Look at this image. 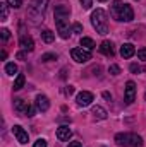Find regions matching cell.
Here are the masks:
<instances>
[{
  "mask_svg": "<svg viewBox=\"0 0 146 147\" xmlns=\"http://www.w3.org/2000/svg\"><path fill=\"white\" fill-rule=\"evenodd\" d=\"M69 14H71V9L67 5H55V10H53V17H55V26H57V31L60 38L67 39L71 31L69 29Z\"/></svg>",
  "mask_w": 146,
  "mask_h": 147,
  "instance_id": "6da1fadb",
  "label": "cell"
},
{
  "mask_svg": "<svg viewBox=\"0 0 146 147\" xmlns=\"http://www.w3.org/2000/svg\"><path fill=\"white\" fill-rule=\"evenodd\" d=\"M91 24L96 29V33H100V34L108 33V21H107V14H105L103 9H96L91 14Z\"/></svg>",
  "mask_w": 146,
  "mask_h": 147,
  "instance_id": "7a4b0ae2",
  "label": "cell"
},
{
  "mask_svg": "<svg viewBox=\"0 0 146 147\" xmlns=\"http://www.w3.org/2000/svg\"><path fill=\"white\" fill-rule=\"evenodd\" d=\"M115 142L120 147H143V139L138 134H129V132L117 134L115 135Z\"/></svg>",
  "mask_w": 146,
  "mask_h": 147,
  "instance_id": "3957f363",
  "label": "cell"
},
{
  "mask_svg": "<svg viewBox=\"0 0 146 147\" xmlns=\"http://www.w3.org/2000/svg\"><path fill=\"white\" fill-rule=\"evenodd\" d=\"M46 5H48V0H31L29 3V10H28V17L36 24L38 21L43 19V14L46 10Z\"/></svg>",
  "mask_w": 146,
  "mask_h": 147,
  "instance_id": "277c9868",
  "label": "cell"
},
{
  "mask_svg": "<svg viewBox=\"0 0 146 147\" xmlns=\"http://www.w3.org/2000/svg\"><path fill=\"white\" fill-rule=\"evenodd\" d=\"M14 110L23 113V115H26V116H33L35 115V108L28 101H24V99H14Z\"/></svg>",
  "mask_w": 146,
  "mask_h": 147,
  "instance_id": "5b68a950",
  "label": "cell"
},
{
  "mask_svg": "<svg viewBox=\"0 0 146 147\" xmlns=\"http://www.w3.org/2000/svg\"><path fill=\"white\" fill-rule=\"evenodd\" d=\"M71 55H72V60H76L77 63H86V62L91 60V53L86 48H74L71 51Z\"/></svg>",
  "mask_w": 146,
  "mask_h": 147,
  "instance_id": "8992f818",
  "label": "cell"
},
{
  "mask_svg": "<svg viewBox=\"0 0 146 147\" xmlns=\"http://www.w3.org/2000/svg\"><path fill=\"white\" fill-rule=\"evenodd\" d=\"M132 19H134V10H132V7L127 5V3H122V7H120V14H119V21H126V22H129V21H132Z\"/></svg>",
  "mask_w": 146,
  "mask_h": 147,
  "instance_id": "52a82bcc",
  "label": "cell"
},
{
  "mask_svg": "<svg viewBox=\"0 0 146 147\" xmlns=\"http://www.w3.org/2000/svg\"><path fill=\"white\" fill-rule=\"evenodd\" d=\"M76 101H77V106L86 108V106H89V105L93 103V94H91V92H88V91H83V92H79V94H77Z\"/></svg>",
  "mask_w": 146,
  "mask_h": 147,
  "instance_id": "ba28073f",
  "label": "cell"
},
{
  "mask_svg": "<svg viewBox=\"0 0 146 147\" xmlns=\"http://www.w3.org/2000/svg\"><path fill=\"white\" fill-rule=\"evenodd\" d=\"M12 134L16 135V139H17V142H21V144H28V140H29V135H28V132L21 127V125H14L12 127Z\"/></svg>",
  "mask_w": 146,
  "mask_h": 147,
  "instance_id": "9c48e42d",
  "label": "cell"
},
{
  "mask_svg": "<svg viewBox=\"0 0 146 147\" xmlns=\"http://www.w3.org/2000/svg\"><path fill=\"white\" fill-rule=\"evenodd\" d=\"M134 98H136V84H134L132 80H129V82L126 84L124 99H126V103H127V105H131V103L134 101Z\"/></svg>",
  "mask_w": 146,
  "mask_h": 147,
  "instance_id": "30bf717a",
  "label": "cell"
},
{
  "mask_svg": "<svg viewBox=\"0 0 146 147\" xmlns=\"http://www.w3.org/2000/svg\"><path fill=\"white\" fill-rule=\"evenodd\" d=\"M71 137H72V130L69 128V125H62V127L57 128V139H59V140L65 142V140H69Z\"/></svg>",
  "mask_w": 146,
  "mask_h": 147,
  "instance_id": "8fae6325",
  "label": "cell"
},
{
  "mask_svg": "<svg viewBox=\"0 0 146 147\" xmlns=\"http://www.w3.org/2000/svg\"><path fill=\"white\" fill-rule=\"evenodd\" d=\"M19 46H21L23 50H26V51H33V50H35V41H33L31 36L23 34V36L19 38Z\"/></svg>",
  "mask_w": 146,
  "mask_h": 147,
  "instance_id": "7c38bea8",
  "label": "cell"
},
{
  "mask_svg": "<svg viewBox=\"0 0 146 147\" xmlns=\"http://www.w3.org/2000/svg\"><path fill=\"white\" fill-rule=\"evenodd\" d=\"M120 55H122V58H131V57L136 55V50H134V46L131 43H124L120 46Z\"/></svg>",
  "mask_w": 146,
  "mask_h": 147,
  "instance_id": "4fadbf2b",
  "label": "cell"
},
{
  "mask_svg": "<svg viewBox=\"0 0 146 147\" xmlns=\"http://www.w3.org/2000/svg\"><path fill=\"white\" fill-rule=\"evenodd\" d=\"M36 106L40 111H48V108H50V101H48V98L46 96H43V94H40V96H36Z\"/></svg>",
  "mask_w": 146,
  "mask_h": 147,
  "instance_id": "5bb4252c",
  "label": "cell"
},
{
  "mask_svg": "<svg viewBox=\"0 0 146 147\" xmlns=\"http://www.w3.org/2000/svg\"><path fill=\"white\" fill-rule=\"evenodd\" d=\"M100 51L103 53V55H107V57H113L115 55V50H113V45L110 43V41H103L102 45H100Z\"/></svg>",
  "mask_w": 146,
  "mask_h": 147,
  "instance_id": "9a60e30c",
  "label": "cell"
},
{
  "mask_svg": "<svg viewBox=\"0 0 146 147\" xmlns=\"http://www.w3.org/2000/svg\"><path fill=\"white\" fill-rule=\"evenodd\" d=\"M91 115H93L96 120H105V118H107V111H105V108H102V106H93Z\"/></svg>",
  "mask_w": 146,
  "mask_h": 147,
  "instance_id": "2e32d148",
  "label": "cell"
},
{
  "mask_svg": "<svg viewBox=\"0 0 146 147\" xmlns=\"http://www.w3.org/2000/svg\"><path fill=\"white\" fill-rule=\"evenodd\" d=\"M120 7H122V2H120V0H115V2H113V5H112V9H110V16H112L115 21H119Z\"/></svg>",
  "mask_w": 146,
  "mask_h": 147,
  "instance_id": "e0dca14e",
  "label": "cell"
},
{
  "mask_svg": "<svg viewBox=\"0 0 146 147\" xmlns=\"http://www.w3.org/2000/svg\"><path fill=\"white\" fill-rule=\"evenodd\" d=\"M24 82H26V77H24L23 74H19V75L16 77V80H14V91L23 89V87H24Z\"/></svg>",
  "mask_w": 146,
  "mask_h": 147,
  "instance_id": "ac0fdd59",
  "label": "cell"
},
{
  "mask_svg": "<svg viewBox=\"0 0 146 147\" xmlns=\"http://www.w3.org/2000/svg\"><path fill=\"white\" fill-rule=\"evenodd\" d=\"M7 2H2L0 3V21H7V17H9V9H7Z\"/></svg>",
  "mask_w": 146,
  "mask_h": 147,
  "instance_id": "d6986e66",
  "label": "cell"
},
{
  "mask_svg": "<svg viewBox=\"0 0 146 147\" xmlns=\"http://www.w3.org/2000/svg\"><path fill=\"white\" fill-rule=\"evenodd\" d=\"M41 39H43L45 43H52V41L55 39V34H53L50 29H45V31H41Z\"/></svg>",
  "mask_w": 146,
  "mask_h": 147,
  "instance_id": "ffe728a7",
  "label": "cell"
},
{
  "mask_svg": "<svg viewBox=\"0 0 146 147\" xmlns=\"http://www.w3.org/2000/svg\"><path fill=\"white\" fill-rule=\"evenodd\" d=\"M81 46L86 50H93L95 48V41L91 38H81Z\"/></svg>",
  "mask_w": 146,
  "mask_h": 147,
  "instance_id": "44dd1931",
  "label": "cell"
},
{
  "mask_svg": "<svg viewBox=\"0 0 146 147\" xmlns=\"http://www.w3.org/2000/svg\"><path fill=\"white\" fill-rule=\"evenodd\" d=\"M16 72H17V65H16V63H7V65H5V74L14 75Z\"/></svg>",
  "mask_w": 146,
  "mask_h": 147,
  "instance_id": "7402d4cb",
  "label": "cell"
},
{
  "mask_svg": "<svg viewBox=\"0 0 146 147\" xmlns=\"http://www.w3.org/2000/svg\"><path fill=\"white\" fill-rule=\"evenodd\" d=\"M40 60L41 62H52V60H57V55L55 53H45V55H41Z\"/></svg>",
  "mask_w": 146,
  "mask_h": 147,
  "instance_id": "603a6c76",
  "label": "cell"
},
{
  "mask_svg": "<svg viewBox=\"0 0 146 147\" xmlns=\"http://www.w3.org/2000/svg\"><path fill=\"white\" fill-rule=\"evenodd\" d=\"M10 7H14V9H19L21 5H23V0H5Z\"/></svg>",
  "mask_w": 146,
  "mask_h": 147,
  "instance_id": "cb8c5ba5",
  "label": "cell"
},
{
  "mask_svg": "<svg viewBox=\"0 0 146 147\" xmlns=\"http://www.w3.org/2000/svg\"><path fill=\"white\" fill-rule=\"evenodd\" d=\"M108 72L112 74V75H119V74H120V67H119V65H110Z\"/></svg>",
  "mask_w": 146,
  "mask_h": 147,
  "instance_id": "d4e9b609",
  "label": "cell"
},
{
  "mask_svg": "<svg viewBox=\"0 0 146 147\" xmlns=\"http://www.w3.org/2000/svg\"><path fill=\"white\" fill-rule=\"evenodd\" d=\"M138 58L143 60V62H146V48H139V50H138Z\"/></svg>",
  "mask_w": 146,
  "mask_h": 147,
  "instance_id": "484cf974",
  "label": "cell"
},
{
  "mask_svg": "<svg viewBox=\"0 0 146 147\" xmlns=\"http://www.w3.org/2000/svg\"><path fill=\"white\" fill-rule=\"evenodd\" d=\"M72 33H76V34H81V33H83V26H81L79 22L72 24Z\"/></svg>",
  "mask_w": 146,
  "mask_h": 147,
  "instance_id": "4316f807",
  "label": "cell"
},
{
  "mask_svg": "<svg viewBox=\"0 0 146 147\" xmlns=\"http://www.w3.org/2000/svg\"><path fill=\"white\" fill-rule=\"evenodd\" d=\"M0 34H2V39H3V41H9V38H10V31L3 28V29L0 31Z\"/></svg>",
  "mask_w": 146,
  "mask_h": 147,
  "instance_id": "83f0119b",
  "label": "cell"
},
{
  "mask_svg": "<svg viewBox=\"0 0 146 147\" xmlns=\"http://www.w3.org/2000/svg\"><path fill=\"white\" fill-rule=\"evenodd\" d=\"M141 70H143L141 65H138V63H131V72L132 74H139Z\"/></svg>",
  "mask_w": 146,
  "mask_h": 147,
  "instance_id": "f1b7e54d",
  "label": "cell"
},
{
  "mask_svg": "<svg viewBox=\"0 0 146 147\" xmlns=\"http://www.w3.org/2000/svg\"><path fill=\"white\" fill-rule=\"evenodd\" d=\"M79 2H81L83 9H91V5H93V0H79Z\"/></svg>",
  "mask_w": 146,
  "mask_h": 147,
  "instance_id": "f546056e",
  "label": "cell"
},
{
  "mask_svg": "<svg viewBox=\"0 0 146 147\" xmlns=\"http://www.w3.org/2000/svg\"><path fill=\"white\" fill-rule=\"evenodd\" d=\"M33 147H46V140H45V139H38Z\"/></svg>",
  "mask_w": 146,
  "mask_h": 147,
  "instance_id": "4dcf8cb0",
  "label": "cell"
},
{
  "mask_svg": "<svg viewBox=\"0 0 146 147\" xmlns=\"http://www.w3.org/2000/svg\"><path fill=\"white\" fill-rule=\"evenodd\" d=\"M16 58H17V60H24V58H26V53H24V51H19V53L16 55Z\"/></svg>",
  "mask_w": 146,
  "mask_h": 147,
  "instance_id": "1f68e13d",
  "label": "cell"
},
{
  "mask_svg": "<svg viewBox=\"0 0 146 147\" xmlns=\"http://www.w3.org/2000/svg\"><path fill=\"white\" fill-rule=\"evenodd\" d=\"M64 92H65V94H69V96H71V94H72V92H74V87H72V86H69V87H67V89H65V91H64Z\"/></svg>",
  "mask_w": 146,
  "mask_h": 147,
  "instance_id": "d6a6232c",
  "label": "cell"
},
{
  "mask_svg": "<svg viewBox=\"0 0 146 147\" xmlns=\"http://www.w3.org/2000/svg\"><path fill=\"white\" fill-rule=\"evenodd\" d=\"M69 147H83V146H81V142L74 140V142H71V144H69Z\"/></svg>",
  "mask_w": 146,
  "mask_h": 147,
  "instance_id": "836d02e7",
  "label": "cell"
},
{
  "mask_svg": "<svg viewBox=\"0 0 146 147\" xmlns=\"http://www.w3.org/2000/svg\"><path fill=\"white\" fill-rule=\"evenodd\" d=\"M103 98L108 99V101H112V94H110V92H103Z\"/></svg>",
  "mask_w": 146,
  "mask_h": 147,
  "instance_id": "e575fe53",
  "label": "cell"
},
{
  "mask_svg": "<svg viewBox=\"0 0 146 147\" xmlns=\"http://www.w3.org/2000/svg\"><path fill=\"white\" fill-rule=\"evenodd\" d=\"M0 58H2V60H5V58H7V53H5V51H2V53H0Z\"/></svg>",
  "mask_w": 146,
  "mask_h": 147,
  "instance_id": "d590c367",
  "label": "cell"
},
{
  "mask_svg": "<svg viewBox=\"0 0 146 147\" xmlns=\"http://www.w3.org/2000/svg\"><path fill=\"white\" fill-rule=\"evenodd\" d=\"M100 2H105V0H100Z\"/></svg>",
  "mask_w": 146,
  "mask_h": 147,
  "instance_id": "8d00e7d4",
  "label": "cell"
},
{
  "mask_svg": "<svg viewBox=\"0 0 146 147\" xmlns=\"http://www.w3.org/2000/svg\"><path fill=\"white\" fill-rule=\"evenodd\" d=\"M145 99H146V94H145Z\"/></svg>",
  "mask_w": 146,
  "mask_h": 147,
  "instance_id": "74e56055",
  "label": "cell"
}]
</instances>
